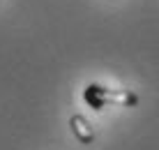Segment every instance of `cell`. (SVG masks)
Listing matches in <instances>:
<instances>
[{
  "label": "cell",
  "instance_id": "obj_1",
  "mask_svg": "<svg viewBox=\"0 0 159 150\" xmlns=\"http://www.w3.org/2000/svg\"><path fill=\"white\" fill-rule=\"evenodd\" d=\"M85 99L92 104V106L102 109L104 104H122V106H134L139 102V97L129 90H104L99 86H90L85 90Z\"/></svg>",
  "mask_w": 159,
  "mask_h": 150
},
{
  "label": "cell",
  "instance_id": "obj_2",
  "mask_svg": "<svg viewBox=\"0 0 159 150\" xmlns=\"http://www.w3.org/2000/svg\"><path fill=\"white\" fill-rule=\"evenodd\" d=\"M69 125H72L74 134L79 136L81 143H92V141H95V132H92V127L88 125V120L83 118V115H72Z\"/></svg>",
  "mask_w": 159,
  "mask_h": 150
}]
</instances>
